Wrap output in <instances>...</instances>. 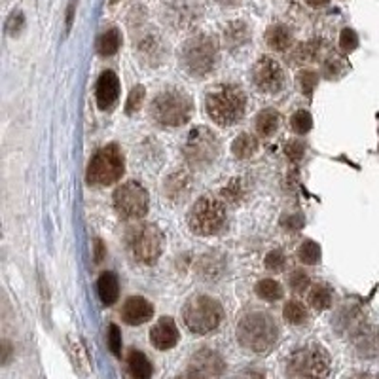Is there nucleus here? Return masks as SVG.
<instances>
[{"label":"nucleus","instance_id":"nucleus-4","mask_svg":"<svg viewBox=\"0 0 379 379\" xmlns=\"http://www.w3.org/2000/svg\"><path fill=\"white\" fill-rule=\"evenodd\" d=\"M193 103L192 97L177 89V87H169L158 94L152 100L150 114L161 125H169V127H179L192 118Z\"/></svg>","mask_w":379,"mask_h":379},{"label":"nucleus","instance_id":"nucleus-3","mask_svg":"<svg viewBox=\"0 0 379 379\" xmlns=\"http://www.w3.org/2000/svg\"><path fill=\"white\" fill-rule=\"evenodd\" d=\"M220 59V48L215 36L197 35L192 36L180 51V61L184 71L193 78H203L215 71Z\"/></svg>","mask_w":379,"mask_h":379},{"label":"nucleus","instance_id":"nucleus-17","mask_svg":"<svg viewBox=\"0 0 379 379\" xmlns=\"http://www.w3.org/2000/svg\"><path fill=\"white\" fill-rule=\"evenodd\" d=\"M197 17V8L188 0H173L167 6V19L177 29H186Z\"/></svg>","mask_w":379,"mask_h":379},{"label":"nucleus","instance_id":"nucleus-12","mask_svg":"<svg viewBox=\"0 0 379 379\" xmlns=\"http://www.w3.org/2000/svg\"><path fill=\"white\" fill-rule=\"evenodd\" d=\"M252 84L262 94H279L285 86V72L281 64L272 58H260L252 64Z\"/></svg>","mask_w":379,"mask_h":379},{"label":"nucleus","instance_id":"nucleus-24","mask_svg":"<svg viewBox=\"0 0 379 379\" xmlns=\"http://www.w3.org/2000/svg\"><path fill=\"white\" fill-rule=\"evenodd\" d=\"M120 46H122V35H120L118 29H108L97 40V51H99V55H103V58H110V55L118 53Z\"/></svg>","mask_w":379,"mask_h":379},{"label":"nucleus","instance_id":"nucleus-32","mask_svg":"<svg viewBox=\"0 0 379 379\" xmlns=\"http://www.w3.org/2000/svg\"><path fill=\"white\" fill-rule=\"evenodd\" d=\"M317 82H319V74L315 71H301L298 74V86H300V91L306 97H311L313 91H315Z\"/></svg>","mask_w":379,"mask_h":379},{"label":"nucleus","instance_id":"nucleus-31","mask_svg":"<svg viewBox=\"0 0 379 379\" xmlns=\"http://www.w3.org/2000/svg\"><path fill=\"white\" fill-rule=\"evenodd\" d=\"M298 258L303 264L315 265L321 260V247L315 241H303L298 249Z\"/></svg>","mask_w":379,"mask_h":379},{"label":"nucleus","instance_id":"nucleus-2","mask_svg":"<svg viewBox=\"0 0 379 379\" xmlns=\"http://www.w3.org/2000/svg\"><path fill=\"white\" fill-rule=\"evenodd\" d=\"M277 324L272 315L254 311L245 315L237 324V342L252 353H265L277 342Z\"/></svg>","mask_w":379,"mask_h":379},{"label":"nucleus","instance_id":"nucleus-37","mask_svg":"<svg viewBox=\"0 0 379 379\" xmlns=\"http://www.w3.org/2000/svg\"><path fill=\"white\" fill-rule=\"evenodd\" d=\"M286 265V256L281 251H272L267 252V256H265V267L270 270V272H283Z\"/></svg>","mask_w":379,"mask_h":379},{"label":"nucleus","instance_id":"nucleus-1","mask_svg":"<svg viewBox=\"0 0 379 379\" xmlns=\"http://www.w3.org/2000/svg\"><path fill=\"white\" fill-rule=\"evenodd\" d=\"M209 118L222 127L236 125L245 114L247 95L236 84H220L213 87L205 97Z\"/></svg>","mask_w":379,"mask_h":379},{"label":"nucleus","instance_id":"nucleus-28","mask_svg":"<svg viewBox=\"0 0 379 379\" xmlns=\"http://www.w3.org/2000/svg\"><path fill=\"white\" fill-rule=\"evenodd\" d=\"M256 294L265 301H277L283 298V286L275 279H264L256 285Z\"/></svg>","mask_w":379,"mask_h":379},{"label":"nucleus","instance_id":"nucleus-48","mask_svg":"<svg viewBox=\"0 0 379 379\" xmlns=\"http://www.w3.org/2000/svg\"><path fill=\"white\" fill-rule=\"evenodd\" d=\"M330 0H308V4L309 6H313V8H322V6H326L328 4Z\"/></svg>","mask_w":379,"mask_h":379},{"label":"nucleus","instance_id":"nucleus-44","mask_svg":"<svg viewBox=\"0 0 379 379\" xmlns=\"http://www.w3.org/2000/svg\"><path fill=\"white\" fill-rule=\"evenodd\" d=\"M103 256H105V247H103V241L97 239V241H95V262H100Z\"/></svg>","mask_w":379,"mask_h":379},{"label":"nucleus","instance_id":"nucleus-26","mask_svg":"<svg viewBox=\"0 0 379 379\" xmlns=\"http://www.w3.org/2000/svg\"><path fill=\"white\" fill-rule=\"evenodd\" d=\"M231 152H233V156L239 159H249L252 158L254 154L258 152V139L251 133H243V135H239L231 144Z\"/></svg>","mask_w":379,"mask_h":379},{"label":"nucleus","instance_id":"nucleus-29","mask_svg":"<svg viewBox=\"0 0 379 379\" xmlns=\"http://www.w3.org/2000/svg\"><path fill=\"white\" fill-rule=\"evenodd\" d=\"M283 315H285V321L290 322V324H301V322L308 321V309L301 301H288L283 309Z\"/></svg>","mask_w":379,"mask_h":379},{"label":"nucleus","instance_id":"nucleus-50","mask_svg":"<svg viewBox=\"0 0 379 379\" xmlns=\"http://www.w3.org/2000/svg\"><path fill=\"white\" fill-rule=\"evenodd\" d=\"M8 357H10V344L4 342V362H8Z\"/></svg>","mask_w":379,"mask_h":379},{"label":"nucleus","instance_id":"nucleus-41","mask_svg":"<svg viewBox=\"0 0 379 379\" xmlns=\"http://www.w3.org/2000/svg\"><path fill=\"white\" fill-rule=\"evenodd\" d=\"M108 347L116 357L122 355V332L116 324H110V330H108Z\"/></svg>","mask_w":379,"mask_h":379},{"label":"nucleus","instance_id":"nucleus-18","mask_svg":"<svg viewBox=\"0 0 379 379\" xmlns=\"http://www.w3.org/2000/svg\"><path fill=\"white\" fill-rule=\"evenodd\" d=\"M127 372L131 379H150L154 368L144 353L133 349L127 355Z\"/></svg>","mask_w":379,"mask_h":379},{"label":"nucleus","instance_id":"nucleus-38","mask_svg":"<svg viewBox=\"0 0 379 379\" xmlns=\"http://www.w3.org/2000/svg\"><path fill=\"white\" fill-rule=\"evenodd\" d=\"M288 283H290V288H292L294 292L301 294L303 290H308L309 275L303 272V270H296V272H292V275H290Z\"/></svg>","mask_w":379,"mask_h":379},{"label":"nucleus","instance_id":"nucleus-36","mask_svg":"<svg viewBox=\"0 0 379 379\" xmlns=\"http://www.w3.org/2000/svg\"><path fill=\"white\" fill-rule=\"evenodd\" d=\"M222 195H224L228 201H231V203H239V201L243 200V195H245L243 180L241 179L231 180L228 186L222 190Z\"/></svg>","mask_w":379,"mask_h":379},{"label":"nucleus","instance_id":"nucleus-40","mask_svg":"<svg viewBox=\"0 0 379 379\" xmlns=\"http://www.w3.org/2000/svg\"><path fill=\"white\" fill-rule=\"evenodd\" d=\"M285 154L292 164H298L306 156V144L301 143V141H290V143L286 144Z\"/></svg>","mask_w":379,"mask_h":379},{"label":"nucleus","instance_id":"nucleus-47","mask_svg":"<svg viewBox=\"0 0 379 379\" xmlns=\"http://www.w3.org/2000/svg\"><path fill=\"white\" fill-rule=\"evenodd\" d=\"M239 379H265V378L262 376V373H258V372H245Z\"/></svg>","mask_w":379,"mask_h":379},{"label":"nucleus","instance_id":"nucleus-30","mask_svg":"<svg viewBox=\"0 0 379 379\" xmlns=\"http://www.w3.org/2000/svg\"><path fill=\"white\" fill-rule=\"evenodd\" d=\"M321 40H311L308 44H301L300 48L296 50V61H300V63H308V61H317L319 55H321Z\"/></svg>","mask_w":379,"mask_h":379},{"label":"nucleus","instance_id":"nucleus-23","mask_svg":"<svg viewBox=\"0 0 379 379\" xmlns=\"http://www.w3.org/2000/svg\"><path fill=\"white\" fill-rule=\"evenodd\" d=\"M357 349L364 357H373L379 355V330L364 328L358 330L357 334Z\"/></svg>","mask_w":379,"mask_h":379},{"label":"nucleus","instance_id":"nucleus-13","mask_svg":"<svg viewBox=\"0 0 379 379\" xmlns=\"http://www.w3.org/2000/svg\"><path fill=\"white\" fill-rule=\"evenodd\" d=\"M222 373L224 360L220 355L216 351L201 349L192 357L184 376L188 379H220Z\"/></svg>","mask_w":379,"mask_h":379},{"label":"nucleus","instance_id":"nucleus-46","mask_svg":"<svg viewBox=\"0 0 379 379\" xmlns=\"http://www.w3.org/2000/svg\"><path fill=\"white\" fill-rule=\"evenodd\" d=\"M74 0L71 2V6H69V14H67V29H71V25H72V15H74Z\"/></svg>","mask_w":379,"mask_h":379},{"label":"nucleus","instance_id":"nucleus-34","mask_svg":"<svg viewBox=\"0 0 379 379\" xmlns=\"http://www.w3.org/2000/svg\"><path fill=\"white\" fill-rule=\"evenodd\" d=\"M290 125H292V129L296 133L303 135V133H308V131H311V127H313V118H311V114H309L308 110H298V112H294L292 120H290Z\"/></svg>","mask_w":379,"mask_h":379},{"label":"nucleus","instance_id":"nucleus-33","mask_svg":"<svg viewBox=\"0 0 379 379\" xmlns=\"http://www.w3.org/2000/svg\"><path fill=\"white\" fill-rule=\"evenodd\" d=\"M345 69H347V64H345L342 59L334 58V55L322 63V74H324L328 80H337L342 74H344Z\"/></svg>","mask_w":379,"mask_h":379},{"label":"nucleus","instance_id":"nucleus-45","mask_svg":"<svg viewBox=\"0 0 379 379\" xmlns=\"http://www.w3.org/2000/svg\"><path fill=\"white\" fill-rule=\"evenodd\" d=\"M347 379H379L378 376H373V373H366V372H358V373H353L351 378Z\"/></svg>","mask_w":379,"mask_h":379},{"label":"nucleus","instance_id":"nucleus-49","mask_svg":"<svg viewBox=\"0 0 379 379\" xmlns=\"http://www.w3.org/2000/svg\"><path fill=\"white\" fill-rule=\"evenodd\" d=\"M222 6H236V4H239L241 0H218Z\"/></svg>","mask_w":379,"mask_h":379},{"label":"nucleus","instance_id":"nucleus-21","mask_svg":"<svg viewBox=\"0 0 379 379\" xmlns=\"http://www.w3.org/2000/svg\"><path fill=\"white\" fill-rule=\"evenodd\" d=\"M224 40H226V46L229 50L236 51L237 48H241L251 40V30L247 27V23L243 21L229 23L226 30H224Z\"/></svg>","mask_w":379,"mask_h":379},{"label":"nucleus","instance_id":"nucleus-39","mask_svg":"<svg viewBox=\"0 0 379 379\" xmlns=\"http://www.w3.org/2000/svg\"><path fill=\"white\" fill-rule=\"evenodd\" d=\"M358 46V36L353 29H344L342 35H340V48L345 51V53H351L353 50H357Z\"/></svg>","mask_w":379,"mask_h":379},{"label":"nucleus","instance_id":"nucleus-25","mask_svg":"<svg viewBox=\"0 0 379 379\" xmlns=\"http://www.w3.org/2000/svg\"><path fill=\"white\" fill-rule=\"evenodd\" d=\"M279 123H281L279 112H277V110H273V108H265V110H262L256 118L258 135L272 136L273 133L279 129Z\"/></svg>","mask_w":379,"mask_h":379},{"label":"nucleus","instance_id":"nucleus-14","mask_svg":"<svg viewBox=\"0 0 379 379\" xmlns=\"http://www.w3.org/2000/svg\"><path fill=\"white\" fill-rule=\"evenodd\" d=\"M97 105L100 110H108L116 105V100L120 97V80L116 76V72L105 71L97 80V89H95Z\"/></svg>","mask_w":379,"mask_h":379},{"label":"nucleus","instance_id":"nucleus-19","mask_svg":"<svg viewBox=\"0 0 379 379\" xmlns=\"http://www.w3.org/2000/svg\"><path fill=\"white\" fill-rule=\"evenodd\" d=\"M190 188H192V179L184 171L173 173L171 177L167 179V182H165V193L175 201L184 200L188 192H190Z\"/></svg>","mask_w":379,"mask_h":379},{"label":"nucleus","instance_id":"nucleus-8","mask_svg":"<svg viewBox=\"0 0 379 379\" xmlns=\"http://www.w3.org/2000/svg\"><path fill=\"white\" fill-rule=\"evenodd\" d=\"M127 249L136 262L154 264L164 251V233L154 224H136L127 231Z\"/></svg>","mask_w":379,"mask_h":379},{"label":"nucleus","instance_id":"nucleus-35","mask_svg":"<svg viewBox=\"0 0 379 379\" xmlns=\"http://www.w3.org/2000/svg\"><path fill=\"white\" fill-rule=\"evenodd\" d=\"M144 95H146L144 86H135L131 89V94H129L127 97V103H125V114H135L136 110L143 107Z\"/></svg>","mask_w":379,"mask_h":379},{"label":"nucleus","instance_id":"nucleus-42","mask_svg":"<svg viewBox=\"0 0 379 379\" xmlns=\"http://www.w3.org/2000/svg\"><path fill=\"white\" fill-rule=\"evenodd\" d=\"M303 224H306V218L301 215H288V216H283V220H281V226L285 229H288V231H298V229L303 228Z\"/></svg>","mask_w":379,"mask_h":379},{"label":"nucleus","instance_id":"nucleus-7","mask_svg":"<svg viewBox=\"0 0 379 379\" xmlns=\"http://www.w3.org/2000/svg\"><path fill=\"white\" fill-rule=\"evenodd\" d=\"M288 373L301 379H324L330 373L328 351L319 344L296 349L288 358Z\"/></svg>","mask_w":379,"mask_h":379},{"label":"nucleus","instance_id":"nucleus-10","mask_svg":"<svg viewBox=\"0 0 379 379\" xmlns=\"http://www.w3.org/2000/svg\"><path fill=\"white\" fill-rule=\"evenodd\" d=\"M123 171H125V164H123L122 150L116 144H108L105 148H100L89 161L87 180L91 184L108 186L122 179Z\"/></svg>","mask_w":379,"mask_h":379},{"label":"nucleus","instance_id":"nucleus-5","mask_svg":"<svg viewBox=\"0 0 379 379\" xmlns=\"http://www.w3.org/2000/svg\"><path fill=\"white\" fill-rule=\"evenodd\" d=\"M222 317H224L222 306L211 296H193L182 309V319L186 328L200 336L218 328Z\"/></svg>","mask_w":379,"mask_h":379},{"label":"nucleus","instance_id":"nucleus-6","mask_svg":"<svg viewBox=\"0 0 379 379\" xmlns=\"http://www.w3.org/2000/svg\"><path fill=\"white\" fill-rule=\"evenodd\" d=\"M226 224V207L213 195H203L188 213V228L201 237L216 236Z\"/></svg>","mask_w":379,"mask_h":379},{"label":"nucleus","instance_id":"nucleus-43","mask_svg":"<svg viewBox=\"0 0 379 379\" xmlns=\"http://www.w3.org/2000/svg\"><path fill=\"white\" fill-rule=\"evenodd\" d=\"M23 25H25V17H23L21 12H14V14L10 15V19H8L6 30L12 36H15L23 29Z\"/></svg>","mask_w":379,"mask_h":379},{"label":"nucleus","instance_id":"nucleus-15","mask_svg":"<svg viewBox=\"0 0 379 379\" xmlns=\"http://www.w3.org/2000/svg\"><path fill=\"white\" fill-rule=\"evenodd\" d=\"M152 315H154V306L143 296H131L123 303L122 319L123 322H127L131 326L150 321Z\"/></svg>","mask_w":379,"mask_h":379},{"label":"nucleus","instance_id":"nucleus-9","mask_svg":"<svg viewBox=\"0 0 379 379\" xmlns=\"http://www.w3.org/2000/svg\"><path fill=\"white\" fill-rule=\"evenodd\" d=\"M220 154V143L207 127H193L184 143V158L193 169H205L213 165Z\"/></svg>","mask_w":379,"mask_h":379},{"label":"nucleus","instance_id":"nucleus-20","mask_svg":"<svg viewBox=\"0 0 379 379\" xmlns=\"http://www.w3.org/2000/svg\"><path fill=\"white\" fill-rule=\"evenodd\" d=\"M97 290H99V298L105 306H112L120 296V283L112 272H105L97 281Z\"/></svg>","mask_w":379,"mask_h":379},{"label":"nucleus","instance_id":"nucleus-22","mask_svg":"<svg viewBox=\"0 0 379 379\" xmlns=\"http://www.w3.org/2000/svg\"><path fill=\"white\" fill-rule=\"evenodd\" d=\"M265 42L273 51H286L292 44V33L285 25H272L265 33Z\"/></svg>","mask_w":379,"mask_h":379},{"label":"nucleus","instance_id":"nucleus-16","mask_svg":"<svg viewBox=\"0 0 379 379\" xmlns=\"http://www.w3.org/2000/svg\"><path fill=\"white\" fill-rule=\"evenodd\" d=\"M150 342L159 351L173 349L179 344V328L171 317H164L156 322V326L150 332Z\"/></svg>","mask_w":379,"mask_h":379},{"label":"nucleus","instance_id":"nucleus-27","mask_svg":"<svg viewBox=\"0 0 379 379\" xmlns=\"http://www.w3.org/2000/svg\"><path fill=\"white\" fill-rule=\"evenodd\" d=\"M309 303L317 311H324L332 306V290L326 285L313 286V290L309 292Z\"/></svg>","mask_w":379,"mask_h":379},{"label":"nucleus","instance_id":"nucleus-51","mask_svg":"<svg viewBox=\"0 0 379 379\" xmlns=\"http://www.w3.org/2000/svg\"><path fill=\"white\" fill-rule=\"evenodd\" d=\"M110 2H112V4H116V2H118V0H110Z\"/></svg>","mask_w":379,"mask_h":379},{"label":"nucleus","instance_id":"nucleus-11","mask_svg":"<svg viewBox=\"0 0 379 379\" xmlns=\"http://www.w3.org/2000/svg\"><path fill=\"white\" fill-rule=\"evenodd\" d=\"M114 207L125 218L139 220L148 213L150 197H148V192L143 184H139L135 180H129L114 192Z\"/></svg>","mask_w":379,"mask_h":379}]
</instances>
